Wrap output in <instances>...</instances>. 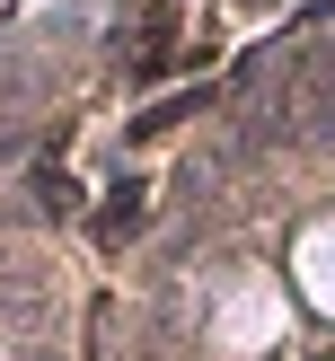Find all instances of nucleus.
Wrapping results in <instances>:
<instances>
[{
	"label": "nucleus",
	"mask_w": 335,
	"mask_h": 361,
	"mask_svg": "<svg viewBox=\"0 0 335 361\" xmlns=\"http://www.w3.org/2000/svg\"><path fill=\"white\" fill-rule=\"evenodd\" d=\"M141 221V185H115V203H106V221H97V238L106 247H123V229Z\"/></svg>",
	"instance_id": "nucleus-1"
},
{
	"label": "nucleus",
	"mask_w": 335,
	"mask_h": 361,
	"mask_svg": "<svg viewBox=\"0 0 335 361\" xmlns=\"http://www.w3.org/2000/svg\"><path fill=\"white\" fill-rule=\"evenodd\" d=\"M35 194H44V212H71L80 194H71V176L62 168H35Z\"/></svg>",
	"instance_id": "nucleus-2"
}]
</instances>
